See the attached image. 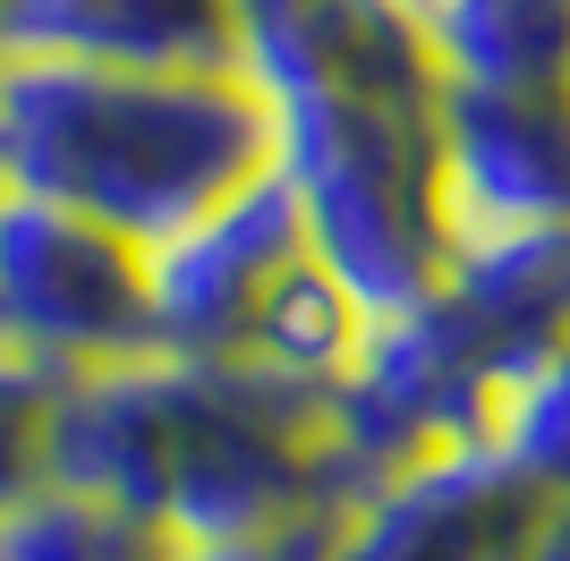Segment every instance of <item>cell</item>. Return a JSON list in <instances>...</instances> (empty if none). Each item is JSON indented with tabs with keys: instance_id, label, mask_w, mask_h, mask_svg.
<instances>
[{
	"instance_id": "6da1fadb",
	"label": "cell",
	"mask_w": 570,
	"mask_h": 561,
	"mask_svg": "<svg viewBox=\"0 0 570 561\" xmlns=\"http://www.w3.org/2000/svg\"><path fill=\"white\" fill-rule=\"evenodd\" d=\"M51 485L154 519L170 544H247L341 519L324 400L289 392L247 357H119L60 374Z\"/></svg>"
},
{
	"instance_id": "8fae6325",
	"label": "cell",
	"mask_w": 570,
	"mask_h": 561,
	"mask_svg": "<svg viewBox=\"0 0 570 561\" xmlns=\"http://www.w3.org/2000/svg\"><path fill=\"white\" fill-rule=\"evenodd\" d=\"M434 77L476 94H570V0H417Z\"/></svg>"
},
{
	"instance_id": "ba28073f",
	"label": "cell",
	"mask_w": 570,
	"mask_h": 561,
	"mask_svg": "<svg viewBox=\"0 0 570 561\" xmlns=\"http://www.w3.org/2000/svg\"><path fill=\"white\" fill-rule=\"evenodd\" d=\"M434 196L443 230H546L570 222V94H434Z\"/></svg>"
},
{
	"instance_id": "5bb4252c",
	"label": "cell",
	"mask_w": 570,
	"mask_h": 561,
	"mask_svg": "<svg viewBox=\"0 0 570 561\" xmlns=\"http://www.w3.org/2000/svg\"><path fill=\"white\" fill-rule=\"evenodd\" d=\"M485 443L520 468L546 502H570V350L520 366L494 392V417H485Z\"/></svg>"
},
{
	"instance_id": "2e32d148",
	"label": "cell",
	"mask_w": 570,
	"mask_h": 561,
	"mask_svg": "<svg viewBox=\"0 0 570 561\" xmlns=\"http://www.w3.org/2000/svg\"><path fill=\"white\" fill-rule=\"evenodd\" d=\"M333 553V519L282 528V537H247V544H179V561H324Z\"/></svg>"
},
{
	"instance_id": "277c9868",
	"label": "cell",
	"mask_w": 570,
	"mask_h": 561,
	"mask_svg": "<svg viewBox=\"0 0 570 561\" xmlns=\"http://www.w3.org/2000/svg\"><path fill=\"white\" fill-rule=\"evenodd\" d=\"M494 392H502L494 350L443 306V289L401 306V315H375L350 383L324 400V451H333L341 502L392 468L426 460V451L485 443Z\"/></svg>"
},
{
	"instance_id": "9c48e42d",
	"label": "cell",
	"mask_w": 570,
	"mask_h": 561,
	"mask_svg": "<svg viewBox=\"0 0 570 561\" xmlns=\"http://www.w3.org/2000/svg\"><path fill=\"white\" fill-rule=\"evenodd\" d=\"M0 51L95 69H247L256 26L238 0H0Z\"/></svg>"
},
{
	"instance_id": "5b68a950",
	"label": "cell",
	"mask_w": 570,
	"mask_h": 561,
	"mask_svg": "<svg viewBox=\"0 0 570 561\" xmlns=\"http://www.w3.org/2000/svg\"><path fill=\"white\" fill-rule=\"evenodd\" d=\"M0 341L43 374H95L154 350L145 247L86 213L0 187Z\"/></svg>"
},
{
	"instance_id": "9a60e30c",
	"label": "cell",
	"mask_w": 570,
	"mask_h": 561,
	"mask_svg": "<svg viewBox=\"0 0 570 561\" xmlns=\"http://www.w3.org/2000/svg\"><path fill=\"white\" fill-rule=\"evenodd\" d=\"M51 400H60V374L0 341V519L35 485H51Z\"/></svg>"
},
{
	"instance_id": "4fadbf2b",
	"label": "cell",
	"mask_w": 570,
	"mask_h": 561,
	"mask_svg": "<svg viewBox=\"0 0 570 561\" xmlns=\"http://www.w3.org/2000/svg\"><path fill=\"white\" fill-rule=\"evenodd\" d=\"M0 561H179V544L119 502H95L77 485H35L0 519Z\"/></svg>"
},
{
	"instance_id": "3957f363",
	"label": "cell",
	"mask_w": 570,
	"mask_h": 561,
	"mask_svg": "<svg viewBox=\"0 0 570 561\" xmlns=\"http://www.w3.org/2000/svg\"><path fill=\"white\" fill-rule=\"evenodd\" d=\"M273 94V170L307 213L315 264L350 280L366 315L434 298L452 230L434 196V94L357 86V77H256Z\"/></svg>"
},
{
	"instance_id": "8992f818",
	"label": "cell",
	"mask_w": 570,
	"mask_h": 561,
	"mask_svg": "<svg viewBox=\"0 0 570 561\" xmlns=\"http://www.w3.org/2000/svg\"><path fill=\"white\" fill-rule=\"evenodd\" d=\"M307 213L282 170L247 179L188 230L145 247V306H154V350L163 357H238L256 332L264 298L282 289L289 264H307Z\"/></svg>"
},
{
	"instance_id": "e0dca14e",
	"label": "cell",
	"mask_w": 570,
	"mask_h": 561,
	"mask_svg": "<svg viewBox=\"0 0 570 561\" xmlns=\"http://www.w3.org/2000/svg\"><path fill=\"white\" fill-rule=\"evenodd\" d=\"M238 9H247V26H256V35H273V26H289L307 0H238Z\"/></svg>"
},
{
	"instance_id": "7a4b0ae2",
	"label": "cell",
	"mask_w": 570,
	"mask_h": 561,
	"mask_svg": "<svg viewBox=\"0 0 570 561\" xmlns=\"http://www.w3.org/2000/svg\"><path fill=\"white\" fill-rule=\"evenodd\" d=\"M264 170L273 94L256 69H95L0 51V187L163 247Z\"/></svg>"
},
{
	"instance_id": "7c38bea8",
	"label": "cell",
	"mask_w": 570,
	"mask_h": 561,
	"mask_svg": "<svg viewBox=\"0 0 570 561\" xmlns=\"http://www.w3.org/2000/svg\"><path fill=\"white\" fill-rule=\"evenodd\" d=\"M366 332H375V315L350 298V280L333 273V264H289L282 289L264 298L256 332H247V366L273 374V383H289V392L307 400H333L341 383H350L357 350H366Z\"/></svg>"
},
{
	"instance_id": "30bf717a",
	"label": "cell",
	"mask_w": 570,
	"mask_h": 561,
	"mask_svg": "<svg viewBox=\"0 0 570 561\" xmlns=\"http://www.w3.org/2000/svg\"><path fill=\"white\" fill-rule=\"evenodd\" d=\"M434 289H443V306L494 350L502 383H511L520 366L570 350V222L452 238Z\"/></svg>"
},
{
	"instance_id": "52a82bcc",
	"label": "cell",
	"mask_w": 570,
	"mask_h": 561,
	"mask_svg": "<svg viewBox=\"0 0 570 561\" xmlns=\"http://www.w3.org/2000/svg\"><path fill=\"white\" fill-rule=\"evenodd\" d=\"M546 511L553 502L494 443H452L350 493L324 561H520Z\"/></svg>"
}]
</instances>
